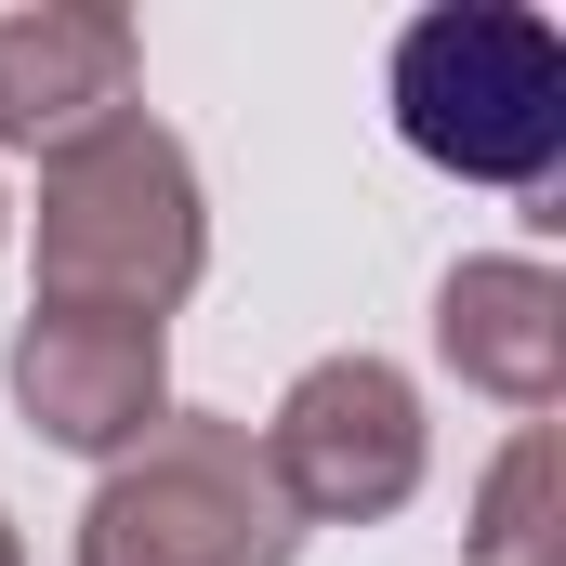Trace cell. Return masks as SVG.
<instances>
[{"label":"cell","mask_w":566,"mask_h":566,"mask_svg":"<svg viewBox=\"0 0 566 566\" xmlns=\"http://www.w3.org/2000/svg\"><path fill=\"white\" fill-rule=\"evenodd\" d=\"M27 251H40V303L66 316H171L198 264H211V211H198V158L158 133V119H106L93 145L40 158V211H27Z\"/></svg>","instance_id":"obj_1"},{"label":"cell","mask_w":566,"mask_h":566,"mask_svg":"<svg viewBox=\"0 0 566 566\" xmlns=\"http://www.w3.org/2000/svg\"><path fill=\"white\" fill-rule=\"evenodd\" d=\"M382 106H396L409 158L461 171V185L541 198L554 158H566V40L527 0H434V13L396 27Z\"/></svg>","instance_id":"obj_2"},{"label":"cell","mask_w":566,"mask_h":566,"mask_svg":"<svg viewBox=\"0 0 566 566\" xmlns=\"http://www.w3.org/2000/svg\"><path fill=\"white\" fill-rule=\"evenodd\" d=\"M303 514L264 474V434L224 409H171L80 501V566H290Z\"/></svg>","instance_id":"obj_3"},{"label":"cell","mask_w":566,"mask_h":566,"mask_svg":"<svg viewBox=\"0 0 566 566\" xmlns=\"http://www.w3.org/2000/svg\"><path fill=\"white\" fill-rule=\"evenodd\" d=\"M422 461H434V422H422V382L396 356H316L303 382L277 396L264 422V474L303 527H382L422 501Z\"/></svg>","instance_id":"obj_4"},{"label":"cell","mask_w":566,"mask_h":566,"mask_svg":"<svg viewBox=\"0 0 566 566\" xmlns=\"http://www.w3.org/2000/svg\"><path fill=\"white\" fill-rule=\"evenodd\" d=\"M0 382H13V409H27L40 448H66V461H133L145 434L171 422V329L27 303L13 343H0Z\"/></svg>","instance_id":"obj_5"},{"label":"cell","mask_w":566,"mask_h":566,"mask_svg":"<svg viewBox=\"0 0 566 566\" xmlns=\"http://www.w3.org/2000/svg\"><path fill=\"white\" fill-rule=\"evenodd\" d=\"M133 80H145L133 13H106V0H27V13H0V145L66 158L106 119H133Z\"/></svg>","instance_id":"obj_6"},{"label":"cell","mask_w":566,"mask_h":566,"mask_svg":"<svg viewBox=\"0 0 566 566\" xmlns=\"http://www.w3.org/2000/svg\"><path fill=\"white\" fill-rule=\"evenodd\" d=\"M434 356H448L474 396H501L514 422H541L566 396V277L541 251H474V264H448V290H434Z\"/></svg>","instance_id":"obj_7"},{"label":"cell","mask_w":566,"mask_h":566,"mask_svg":"<svg viewBox=\"0 0 566 566\" xmlns=\"http://www.w3.org/2000/svg\"><path fill=\"white\" fill-rule=\"evenodd\" d=\"M461 554H474V566H566V527H554V422H527L501 461H488Z\"/></svg>","instance_id":"obj_8"},{"label":"cell","mask_w":566,"mask_h":566,"mask_svg":"<svg viewBox=\"0 0 566 566\" xmlns=\"http://www.w3.org/2000/svg\"><path fill=\"white\" fill-rule=\"evenodd\" d=\"M0 566H27V527H13V514H0Z\"/></svg>","instance_id":"obj_9"},{"label":"cell","mask_w":566,"mask_h":566,"mask_svg":"<svg viewBox=\"0 0 566 566\" xmlns=\"http://www.w3.org/2000/svg\"><path fill=\"white\" fill-rule=\"evenodd\" d=\"M0 251H13V185H0Z\"/></svg>","instance_id":"obj_10"}]
</instances>
